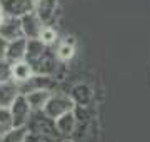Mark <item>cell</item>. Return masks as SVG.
<instances>
[{
	"label": "cell",
	"instance_id": "21",
	"mask_svg": "<svg viewBox=\"0 0 150 142\" xmlns=\"http://www.w3.org/2000/svg\"><path fill=\"white\" fill-rule=\"evenodd\" d=\"M5 80H12L10 62H7L5 59H0V82H5Z\"/></svg>",
	"mask_w": 150,
	"mask_h": 142
},
{
	"label": "cell",
	"instance_id": "25",
	"mask_svg": "<svg viewBox=\"0 0 150 142\" xmlns=\"http://www.w3.org/2000/svg\"><path fill=\"white\" fill-rule=\"evenodd\" d=\"M0 136H2V134H0Z\"/></svg>",
	"mask_w": 150,
	"mask_h": 142
},
{
	"label": "cell",
	"instance_id": "4",
	"mask_svg": "<svg viewBox=\"0 0 150 142\" xmlns=\"http://www.w3.org/2000/svg\"><path fill=\"white\" fill-rule=\"evenodd\" d=\"M33 74H40V75H54L55 69H57V57L50 50V47H47V50L43 52L37 60L30 62Z\"/></svg>",
	"mask_w": 150,
	"mask_h": 142
},
{
	"label": "cell",
	"instance_id": "15",
	"mask_svg": "<svg viewBox=\"0 0 150 142\" xmlns=\"http://www.w3.org/2000/svg\"><path fill=\"white\" fill-rule=\"evenodd\" d=\"M54 54L59 62H69V60H72L75 55V38L67 37L65 40H62Z\"/></svg>",
	"mask_w": 150,
	"mask_h": 142
},
{
	"label": "cell",
	"instance_id": "12",
	"mask_svg": "<svg viewBox=\"0 0 150 142\" xmlns=\"http://www.w3.org/2000/svg\"><path fill=\"white\" fill-rule=\"evenodd\" d=\"M10 75H12V80L17 82V84L27 82L28 79L33 75L32 65L28 64L27 60H18V62H13V64H10Z\"/></svg>",
	"mask_w": 150,
	"mask_h": 142
},
{
	"label": "cell",
	"instance_id": "13",
	"mask_svg": "<svg viewBox=\"0 0 150 142\" xmlns=\"http://www.w3.org/2000/svg\"><path fill=\"white\" fill-rule=\"evenodd\" d=\"M20 94L18 84L13 80H5L0 82V107H10V104Z\"/></svg>",
	"mask_w": 150,
	"mask_h": 142
},
{
	"label": "cell",
	"instance_id": "11",
	"mask_svg": "<svg viewBox=\"0 0 150 142\" xmlns=\"http://www.w3.org/2000/svg\"><path fill=\"white\" fill-rule=\"evenodd\" d=\"M57 10V0H37L33 12L37 13V17L42 20L43 25H48L52 22V18Z\"/></svg>",
	"mask_w": 150,
	"mask_h": 142
},
{
	"label": "cell",
	"instance_id": "23",
	"mask_svg": "<svg viewBox=\"0 0 150 142\" xmlns=\"http://www.w3.org/2000/svg\"><path fill=\"white\" fill-rule=\"evenodd\" d=\"M4 17H5V12H4V9H2V4H0V22L4 20Z\"/></svg>",
	"mask_w": 150,
	"mask_h": 142
},
{
	"label": "cell",
	"instance_id": "18",
	"mask_svg": "<svg viewBox=\"0 0 150 142\" xmlns=\"http://www.w3.org/2000/svg\"><path fill=\"white\" fill-rule=\"evenodd\" d=\"M57 37H59V35H57V30H55L54 27H50V25H43L42 32L38 35V38H40L47 47H52V45L57 42Z\"/></svg>",
	"mask_w": 150,
	"mask_h": 142
},
{
	"label": "cell",
	"instance_id": "24",
	"mask_svg": "<svg viewBox=\"0 0 150 142\" xmlns=\"http://www.w3.org/2000/svg\"><path fill=\"white\" fill-rule=\"evenodd\" d=\"M60 142H75V141H72V139H69V137H67V139H64V141H60Z\"/></svg>",
	"mask_w": 150,
	"mask_h": 142
},
{
	"label": "cell",
	"instance_id": "10",
	"mask_svg": "<svg viewBox=\"0 0 150 142\" xmlns=\"http://www.w3.org/2000/svg\"><path fill=\"white\" fill-rule=\"evenodd\" d=\"M25 44H27V38L25 37H20L17 40H12V42H7V47H5V57L4 59L7 62H18V60H23L25 59Z\"/></svg>",
	"mask_w": 150,
	"mask_h": 142
},
{
	"label": "cell",
	"instance_id": "19",
	"mask_svg": "<svg viewBox=\"0 0 150 142\" xmlns=\"http://www.w3.org/2000/svg\"><path fill=\"white\" fill-rule=\"evenodd\" d=\"M10 127H13L10 110H8V107H0V134L7 132Z\"/></svg>",
	"mask_w": 150,
	"mask_h": 142
},
{
	"label": "cell",
	"instance_id": "14",
	"mask_svg": "<svg viewBox=\"0 0 150 142\" xmlns=\"http://www.w3.org/2000/svg\"><path fill=\"white\" fill-rule=\"evenodd\" d=\"M25 99H27L28 105L32 110H42L47 104V100L52 95V90H47V89H35V90H30V92L23 94Z\"/></svg>",
	"mask_w": 150,
	"mask_h": 142
},
{
	"label": "cell",
	"instance_id": "6",
	"mask_svg": "<svg viewBox=\"0 0 150 142\" xmlns=\"http://www.w3.org/2000/svg\"><path fill=\"white\" fill-rule=\"evenodd\" d=\"M20 25H22V33H23L25 38H38V35L43 28L42 20L38 18L33 10L20 17Z\"/></svg>",
	"mask_w": 150,
	"mask_h": 142
},
{
	"label": "cell",
	"instance_id": "2",
	"mask_svg": "<svg viewBox=\"0 0 150 142\" xmlns=\"http://www.w3.org/2000/svg\"><path fill=\"white\" fill-rule=\"evenodd\" d=\"M75 109L74 100L70 99L69 94H54L50 95V99L47 100L45 107L42 109L43 114H47L50 119H57L65 112H70V110Z\"/></svg>",
	"mask_w": 150,
	"mask_h": 142
},
{
	"label": "cell",
	"instance_id": "1",
	"mask_svg": "<svg viewBox=\"0 0 150 142\" xmlns=\"http://www.w3.org/2000/svg\"><path fill=\"white\" fill-rule=\"evenodd\" d=\"M27 129L28 132H33V134H43V136H50L55 139L60 137L55 129V120L50 119L47 114H43L42 110H32L27 122Z\"/></svg>",
	"mask_w": 150,
	"mask_h": 142
},
{
	"label": "cell",
	"instance_id": "16",
	"mask_svg": "<svg viewBox=\"0 0 150 142\" xmlns=\"http://www.w3.org/2000/svg\"><path fill=\"white\" fill-rule=\"evenodd\" d=\"M47 50V45L43 44L40 38H27V44H25V59L28 64L37 60L40 55Z\"/></svg>",
	"mask_w": 150,
	"mask_h": 142
},
{
	"label": "cell",
	"instance_id": "20",
	"mask_svg": "<svg viewBox=\"0 0 150 142\" xmlns=\"http://www.w3.org/2000/svg\"><path fill=\"white\" fill-rule=\"evenodd\" d=\"M25 142H59L55 137L50 136H43V134H33V132H28L27 137H25Z\"/></svg>",
	"mask_w": 150,
	"mask_h": 142
},
{
	"label": "cell",
	"instance_id": "8",
	"mask_svg": "<svg viewBox=\"0 0 150 142\" xmlns=\"http://www.w3.org/2000/svg\"><path fill=\"white\" fill-rule=\"evenodd\" d=\"M70 99L74 100L75 107H87L93 99V90L87 84H75L70 89Z\"/></svg>",
	"mask_w": 150,
	"mask_h": 142
},
{
	"label": "cell",
	"instance_id": "5",
	"mask_svg": "<svg viewBox=\"0 0 150 142\" xmlns=\"http://www.w3.org/2000/svg\"><path fill=\"white\" fill-rule=\"evenodd\" d=\"M35 2L37 0H0L5 15L17 17V18H20L22 15H25L28 12H32L33 7H35Z\"/></svg>",
	"mask_w": 150,
	"mask_h": 142
},
{
	"label": "cell",
	"instance_id": "22",
	"mask_svg": "<svg viewBox=\"0 0 150 142\" xmlns=\"http://www.w3.org/2000/svg\"><path fill=\"white\" fill-rule=\"evenodd\" d=\"M5 47H7V42L0 37V59H4V57H5Z\"/></svg>",
	"mask_w": 150,
	"mask_h": 142
},
{
	"label": "cell",
	"instance_id": "9",
	"mask_svg": "<svg viewBox=\"0 0 150 142\" xmlns=\"http://www.w3.org/2000/svg\"><path fill=\"white\" fill-rule=\"evenodd\" d=\"M55 120V129H57V134L60 137H70L74 134L75 127H77V114L74 110L70 112H65L60 117H57Z\"/></svg>",
	"mask_w": 150,
	"mask_h": 142
},
{
	"label": "cell",
	"instance_id": "7",
	"mask_svg": "<svg viewBox=\"0 0 150 142\" xmlns=\"http://www.w3.org/2000/svg\"><path fill=\"white\" fill-rule=\"evenodd\" d=\"M0 37L4 38L5 42H12V40H17V38L23 37L20 18L8 17V15L4 17V20L0 22Z\"/></svg>",
	"mask_w": 150,
	"mask_h": 142
},
{
	"label": "cell",
	"instance_id": "17",
	"mask_svg": "<svg viewBox=\"0 0 150 142\" xmlns=\"http://www.w3.org/2000/svg\"><path fill=\"white\" fill-rule=\"evenodd\" d=\"M28 134L27 126L10 127L7 132L0 136V142H25V137Z\"/></svg>",
	"mask_w": 150,
	"mask_h": 142
},
{
	"label": "cell",
	"instance_id": "3",
	"mask_svg": "<svg viewBox=\"0 0 150 142\" xmlns=\"http://www.w3.org/2000/svg\"><path fill=\"white\" fill-rule=\"evenodd\" d=\"M8 110H10L13 127L27 126L28 117H30V114H32V109H30V105H28L27 99H25L23 94H18V95H17V99L10 104Z\"/></svg>",
	"mask_w": 150,
	"mask_h": 142
}]
</instances>
